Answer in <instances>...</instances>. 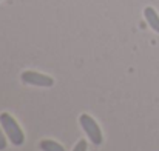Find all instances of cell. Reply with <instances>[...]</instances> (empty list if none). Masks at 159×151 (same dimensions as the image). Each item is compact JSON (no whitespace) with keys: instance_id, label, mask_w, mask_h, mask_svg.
<instances>
[{"instance_id":"6da1fadb","label":"cell","mask_w":159,"mask_h":151,"mask_svg":"<svg viewBox=\"0 0 159 151\" xmlns=\"http://www.w3.org/2000/svg\"><path fill=\"white\" fill-rule=\"evenodd\" d=\"M0 125H2L6 137L9 139V142L12 145H16V147L23 145V142H25V133L22 131V128L17 123V120L9 113H2L0 114Z\"/></svg>"},{"instance_id":"7a4b0ae2","label":"cell","mask_w":159,"mask_h":151,"mask_svg":"<svg viewBox=\"0 0 159 151\" xmlns=\"http://www.w3.org/2000/svg\"><path fill=\"white\" fill-rule=\"evenodd\" d=\"M79 123H80L82 130L85 131V134L90 137V140H91L93 145H102V142H104L102 130H101V127L98 125V122L90 114H80Z\"/></svg>"},{"instance_id":"3957f363","label":"cell","mask_w":159,"mask_h":151,"mask_svg":"<svg viewBox=\"0 0 159 151\" xmlns=\"http://www.w3.org/2000/svg\"><path fill=\"white\" fill-rule=\"evenodd\" d=\"M20 80L25 85L40 87V88H50V87L54 85L53 77H50L47 74H42V73H37V71H23L20 74Z\"/></svg>"},{"instance_id":"277c9868","label":"cell","mask_w":159,"mask_h":151,"mask_svg":"<svg viewBox=\"0 0 159 151\" xmlns=\"http://www.w3.org/2000/svg\"><path fill=\"white\" fill-rule=\"evenodd\" d=\"M144 17H145L148 26H150L155 33L159 34V16H158V12L155 11V8L147 6V8L144 9Z\"/></svg>"},{"instance_id":"5b68a950","label":"cell","mask_w":159,"mask_h":151,"mask_svg":"<svg viewBox=\"0 0 159 151\" xmlns=\"http://www.w3.org/2000/svg\"><path fill=\"white\" fill-rule=\"evenodd\" d=\"M39 147H40V150L42 151H65V148H63L59 142H56V140H50V139L40 140Z\"/></svg>"},{"instance_id":"8992f818","label":"cell","mask_w":159,"mask_h":151,"mask_svg":"<svg viewBox=\"0 0 159 151\" xmlns=\"http://www.w3.org/2000/svg\"><path fill=\"white\" fill-rule=\"evenodd\" d=\"M88 150V144H87V140H79L77 144H76V147L73 148V151H87Z\"/></svg>"},{"instance_id":"52a82bcc","label":"cell","mask_w":159,"mask_h":151,"mask_svg":"<svg viewBox=\"0 0 159 151\" xmlns=\"http://www.w3.org/2000/svg\"><path fill=\"white\" fill-rule=\"evenodd\" d=\"M5 136H6V134H5L2 125H0V151H3L6 148V137H5Z\"/></svg>"}]
</instances>
